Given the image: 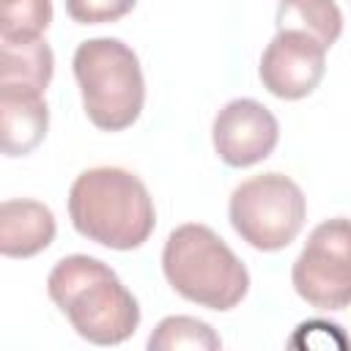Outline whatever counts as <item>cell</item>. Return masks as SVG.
Listing matches in <instances>:
<instances>
[{"label":"cell","instance_id":"1","mask_svg":"<svg viewBox=\"0 0 351 351\" xmlns=\"http://www.w3.org/2000/svg\"><path fill=\"white\" fill-rule=\"evenodd\" d=\"M47 293L74 332L93 346H118L140 324L132 291L104 261L90 255L60 258L47 277Z\"/></svg>","mask_w":351,"mask_h":351},{"label":"cell","instance_id":"2","mask_svg":"<svg viewBox=\"0 0 351 351\" xmlns=\"http://www.w3.org/2000/svg\"><path fill=\"white\" fill-rule=\"evenodd\" d=\"M69 217L80 236L110 250H137L156 225L145 184L123 167L80 173L69 189Z\"/></svg>","mask_w":351,"mask_h":351},{"label":"cell","instance_id":"3","mask_svg":"<svg viewBox=\"0 0 351 351\" xmlns=\"http://www.w3.org/2000/svg\"><path fill=\"white\" fill-rule=\"evenodd\" d=\"M162 271L178 296L217 313L233 310L250 291L247 266L208 225L200 222L178 225L167 236Z\"/></svg>","mask_w":351,"mask_h":351},{"label":"cell","instance_id":"4","mask_svg":"<svg viewBox=\"0 0 351 351\" xmlns=\"http://www.w3.org/2000/svg\"><path fill=\"white\" fill-rule=\"evenodd\" d=\"M74 77L90 123L101 132L132 126L145 101L140 60L121 38H88L74 52Z\"/></svg>","mask_w":351,"mask_h":351},{"label":"cell","instance_id":"5","mask_svg":"<svg viewBox=\"0 0 351 351\" xmlns=\"http://www.w3.org/2000/svg\"><path fill=\"white\" fill-rule=\"evenodd\" d=\"M233 230L261 252L288 247L307 217V200L299 184L282 173H263L241 181L228 203Z\"/></svg>","mask_w":351,"mask_h":351},{"label":"cell","instance_id":"6","mask_svg":"<svg viewBox=\"0 0 351 351\" xmlns=\"http://www.w3.org/2000/svg\"><path fill=\"white\" fill-rule=\"evenodd\" d=\"M291 280L296 293L315 310L351 307V219L335 217L315 225Z\"/></svg>","mask_w":351,"mask_h":351},{"label":"cell","instance_id":"7","mask_svg":"<svg viewBox=\"0 0 351 351\" xmlns=\"http://www.w3.org/2000/svg\"><path fill=\"white\" fill-rule=\"evenodd\" d=\"M326 71V47L302 30H277L261 58L263 88L285 101L310 96Z\"/></svg>","mask_w":351,"mask_h":351},{"label":"cell","instance_id":"8","mask_svg":"<svg viewBox=\"0 0 351 351\" xmlns=\"http://www.w3.org/2000/svg\"><path fill=\"white\" fill-rule=\"evenodd\" d=\"M214 151L219 159L230 167H250L263 162L277 140H280V123L271 115L269 107H263L255 99H233L228 101L211 126Z\"/></svg>","mask_w":351,"mask_h":351},{"label":"cell","instance_id":"9","mask_svg":"<svg viewBox=\"0 0 351 351\" xmlns=\"http://www.w3.org/2000/svg\"><path fill=\"white\" fill-rule=\"evenodd\" d=\"M49 110L44 93L0 88V145L5 156H27L44 140Z\"/></svg>","mask_w":351,"mask_h":351},{"label":"cell","instance_id":"10","mask_svg":"<svg viewBox=\"0 0 351 351\" xmlns=\"http://www.w3.org/2000/svg\"><path fill=\"white\" fill-rule=\"evenodd\" d=\"M55 239V214L38 200H3L0 252L5 258H33Z\"/></svg>","mask_w":351,"mask_h":351},{"label":"cell","instance_id":"11","mask_svg":"<svg viewBox=\"0 0 351 351\" xmlns=\"http://www.w3.org/2000/svg\"><path fill=\"white\" fill-rule=\"evenodd\" d=\"M55 71L49 44L38 38H3L0 88H22L44 93Z\"/></svg>","mask_w":351,"mask_h":351},{"label":"cell","instance_id":"12","mask_svg":"<svg viewBox=\"0 0 351 351\" xmlns=\"http://www.w3.org/2000/svg\"><path fill=\"white\" fill-rule=\"evenodd\" d=\"M277 30H302L329 49L343 33V14L335 0H280Z\"/></svg>","mask_w":351,"mask_h":351},{"label":"cell","instance_id":"13","mask_svg":"<svg viewBox=\"0 0 351 351\" xmlns=\"http://www.w3.org/2000/svg\"><path fill=\"white\" fill-rule=\"evenodd\" d=\"M222 346L219 335L206 324L192 315H167L156 324V329L148 337L151 351H178V348H203V351H217Z\"/></svg>","mask_w":351,"mask_h":351},{"label":"cell","instance_id":"14","mask_svg":"<svg viewBox=\"0 0 351 351\" xmlns=\"http://www.w3.org/2000/svg\"><path fill=\"white\" fill-rule=\"evenodd\" d=\"M52 22V0H0V38H38Z\"/></svg>","mask_w":351,"mask_h":351},{"label":"cell","instance_id":"15","mask_svg":"<svg viewBox=\"0 0 351 351\" xmlns=\"http://www.w3.org/2000/svg\"><path fill=\"white\" fill-rule=\"evenodd\" d=\"M137 0H66V14L80 25L118 22L134 8Z\"/></svg>","mask_w":351,"mask_h":351}]
</instances>
